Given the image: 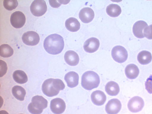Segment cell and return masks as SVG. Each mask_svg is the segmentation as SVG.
Returning <instances> with one entry per match:
<instances>
[{
    "instance_id": "cell-1",
    "label": "cell",
    "mask_w": 152,
    "mask_h": 114,
    "mask_svg": "<svg viewBox=\"0 0 152 114\" xmlns=\"http://www.w3.org/2000/svg\"><path fill=\"white\" fill-rule=\"evenodd\" d=\"M43 46L46 51L52 55L61 53L64 49V42L63 38L57 34H53L47 37L44 42Z\"/></svg>"
},
{
    "instance_id": "cell-2",
    "label": "cell",
    "mask_w": 152,
    "mask_h": 114,
    "mask_svg": "<svg viewBox=\"0 0 152 114\" xmlns=\"http://www.w3.org/2000/svg\"><path fill=\"white\" fill-rule=\"evenodd\" d=\"M65 87V85L61 80L50 78L43 83L42 90L46 96L51 97L57 95L59 91L63 90Z\"/></svg>"
},
{
    "instance_id": "cell-3",
    "label": "cell",
    "mask_w": 152,
    "mask_h": 114,
    "mask_svg": "<svg viewBox=\"0 0 152 114\" xmlns=\"http://www.w3.org/2000/svg\"><path fill=\"white\" fill-rule=\"evenodd\" d=\"M100 82L99 76L93 71H86L82 76L81 86L83 88L87 90H91L97 88Z\"/></svg>"
},
{
    "instance_id": "cell-4",
    "label": "cell",
    "mask_w": 152,
    "mask_h": 114,
    "mask_svg": "<svg viewBox=\"0 0 152 114\" xmlns=\"http://www.w3.org/2000/svg\"><path fill=\"white\" fill-rule=\"evenodd\" d=\"M48 101L42 96L36 95L32 98L31 102L28 105V109L32 114H40L47 107Z\"/></svg>"
},
{
    "instance_id": "cell-5",
    "label": "cell",
    "mask_w": 152,
    "mask_h": 114,
    "mask_svg": "<svg viewBox=\"0 0 152 114\" xmlns=\"http://www.w3.org/2000/svg\"><path fill=\"white\" fill-rule=\"evenodd\" d=\"M111 56L115 61L121 63L126 61L128 54L126 50L124 47L120 45H117L112 48Z\"/></svg>"
},
{
    "instance_id": "cell-6",
    "label": "cell",
    "mask_w": 152,
    "mask_h": 114,
    "mask_svg": "<svg viewBox=\"0 0 152 114\" xmlns=\"http://www.w3.org/2000/svg\"><path fill=\"white\" fill-rule=\"evenodd\" d=\"M30 10L34 16L39 17L44 14L47 10V6L43 0H35L31 4Z\"/></svg>"
},
{
    "instance_id": "cell-7",
    "label": "cell",
    "mask_w": 152,
    "mask_h": 114,
    "mask_svg": "<svg viewBox=\"0 0 152 114\" xmlns=\"http://www.w3.org/2000/svg\"><path fill=\"white\" fill-rule=\"evenodd\" d=\"M26 17L24 14L19 11H15L11 15L10 22L14 27L19 28L22 27L26 22Z\"/></svg>"
},
{
    "instance_id": "cell-8",
    "label": "cell",
    "mask_w": 152,
    "mask_h": 114,
    "mask_svg": "<svg viewBox=\"0 0 152 114\" xmlns=\"http://www.w3.org/2000/svg\"><path fill=\"white\" fill-rule=\"evenodd\" d=\"M23 42L29 46H34L38 44L40 38L39 35L36 32L28 31L24 33L22 37Z\"/></svg>"
},
{
    "instance_id": "cell-9",
    "label": "cell",
    "mask_w": 152,
    "mask_h": 114,
    "mask_svg": "<svg viewBox=\"0 0 152 114\" xmlns=\"http://www.w3.org/2000/svg\"><path fill=\"white\" fill-rule=\"evenodd\" d=\"M144 105V102L142 98L139 96H135L129 101L128 107L131 112L137 113L142 110Z\"/></svg>"
},
{
    "instance_id": "cell-10",
    "label": "cell",
    "mask_w": 152,
    "mask_h": 114,
    "mask_svg": "<svg viewBox=\"0 0 152 114\" xmlns=\"http://www.w3.org/2000/svg\"><path fill=\"white\" fill-rule=\"evenodd\" d=\"M50 107L51 111L54 114H61L65 109L66 104L62 99L57 98L51 101Z\"/></svg>"
},
{
    "instance_id": "cell-11",
    "label": "cell",
    "mask_w": 152,
    "mask_h": 114,
    "mask_svg": "<svg viewBox=\"0 0 152 114\" xmlns=\"http://www.w3.org/2000/svg\"><path fill=\"white\" fill-rule=\"evenodd\" d=\"M121 104L117 99H113L108 102L105 106V110L108 114H117L120 110Z\"/></svg>"
},
{
    "instance_id": "cell-12",
    "label": "cell",
    "mask_w": 152,
    "mask_h": 114,
    "mask_svg": "<svg viewBox=\"0 0 152 114\" xmlns=\"http://www.w3.org/2000/svg\"><path fill=\"white\" fill-rule=\"evenodd\" d=\"M99 45L100 42L99 39L95 37H92L86 41L83 47L86 52L91 53L98 50Z\"/></svg>"
},
{
    "instance_id": "cell-13",
    "label": "cell",
    "mask_w": 152,
    "mask_h": 114,
    "mask_svg": "<svg viewBox=\"0 0 152 114\" xmlns=\"http://www.w3.org/2000/svg\"><path fill=\"white\" fill-rule=\"evenodd\" d=\"M94 13L93 10L88 7L82 8L80 11L79 17L83 23H88L91 21L94 18Z\"/></svg>"
},
{
    "instance_id": "cell-14",
    "label": "cell",
    "mask_w": 152,
    "mask_h": 114,
    "mask_svg": "<svg viewBox=\"0 0 152 114\" xmlns=\"http://www.w3.org/2000/svg\"><path fill=\"white\" fill-rule=\"evenodd\" d=\"M148 25L147 23L143 20H139L136 22L133 27V32L134 35L138 38L144 37L143 31Z\"/></svg>"
},
{
    "instance_id": "cell-15",
    "label": "cell",
    "mask_w": 152,
    "mask_h": 114,
    "mask_svg": "<svg viewBox=\"0 0 152 114\" xmlns=\"http://www.w3.org/2000/svg\"><path fill=\"white\" fill-rule=\"evenodd\" d=\"M91 96L92 102L97 106L103 105L106 99V96L104 93L100 90H97L93 91Z\"/></svg>"
},
{
    "instance_id": "cell-16",
    "label": "cell",
    "mask_w": 152,
    "mask_h": 114,
    "mask_svg": "<svg viewBox=\"0 0 152 114\" xmlns=\"http://www.w3.org/2000/svg\"><path fill=\"white\" fill-rule=\"evenodd\" d=\"M79 78V75L77 73L71 71L65 75L64 79L68 86L70 88H73L78 85Z\"/></svg>"
},
{
    "instance_id": "cell-17",
    "label": "cell",
    "mask_w": 152,
    "mask_h": 114,
    "mask_svg": "<svg viewBox=\"0 0 152 114\" xmlns=\"http://www.w3.org/2000/svg\"><path fill=\"white\" fill-rule=\"evenodd\" d=\"M64 59L67 64L72 66L77 65L79 61L78 55L75 51L71 50L67 51L65 53Z\"/></svg>"
},
{
    "instance_id": "cell-18",
    "label": "cell",
    "mask_w": 152,
    "mask_h": 114,
    "mask_svg": "<svg viewBox=\"0 0 152 114\" xmlns=\"http://www.w3.org/2000/svg\"><path fill=\"white\" fill-rule=\"evenodd\" d=\"M125 72L128 78L133 79L137 77L138 75L139 70L138 67L135 64H130L128 65L126 67Z\"/></svg>"
},
{
    "instance_id": "cell-19",
    "label": "cell",
    "mask_w": 152,
    "mask_h": 114,
    "mask_svg": "<svg viewBox=\"0 0 152 114\" xmlns=\"http://www.w3.org/2000/svg\"><path fill=\"white\" fill-rule=\"evenodd\" d=\"M65 26L66 28L69 31L75 32L79 30L80 25L76 18L71 17L66 20Z\"/></svg>"
},
{
    "instance_id": "cell-20",
    "label": "cell",
    "mask_w": 152,
    "mask_h": 114,
    "mask_svg": "<svg viewBox=\"0 0 152 114\" xmlns=\"http://www.w3.org/2000/svg\"><path fill=\"white\" fill-rule=\"evenodd\" d=\"M105 89L106 93L111 96L117 95L120 91L118 85L113 81H110L107 83L105 86Z\"/></svg>"
},
{
    "instance_id": "cell-21",
    "label": "cell",
    "mask_w": 152,
    "mask_h": 114,
    "mask_svg": "<svg viewBox=\"0 0 152 114\" xmlns=\"http://www.w3.org/2000/svg\"><path fill=\"white\" fill-rule=\"evenodd\" d=\"M137 59L140 64L146 65L151 61L152 56L151 53L149 52L146 50H143L138 54Z\"/></svg>"
},
{
    "instance_id": "cell-22",
    "label": "cell",
    "mask_w": 152,
    "mask_h": 114,
    "mask_svg": "<svg viewBox=\"0 0 152 114\" xmlns=\"http://www.w3.org/2000/svg\"><path fill=\"white\" fill-rule=\"evenodd\" d=\"M106 12L110 17H116L118 16L121 12L120 6L116 4H111L106 7Z\"/></svg>"
},
{
    "instance_id": "cell-23",
    "label": "cell",
    "mask_w": 152,
    "mask_h": 114,
    "mask_svg": "<svg viewBox=\"0 0 152 114\" xmlns=\"http://www.w3.org/2000/svg\"><path fill=\"white\" fill-rule=\"evenodd\" d=\"M14 81L17 83L22 84L28 81V77L25 73L21 70H17L14 71L12 75Z\"/></svg>"
},
{
    "instance_id": "cell-24",
    "label": "cell",
    "mask_w": 152,
    "mask_h": 114,
    "mask_svg": "<svg viewBox=\"0 0 152 114\" xmlns=\"http://www.w3.org/2000/svg\"><path fill=\"white\" fill-rule=\"evenodd\" d=\"M12 91L16 99L20 101L24 100L26 91L23 88L19 86H15L12 88Z\"/></svg>"
},
{
    "instance_id": "cell-25",
    "label": "cell",
    "mask_w": 152,
    "mask_h": 114,
    "mask_svg": "<svg viewBox=\"0 0 152 114\" xmlns=\"http://www.w3.org/2000/svg\"><path fill=\"white\" fill-rule=\"evenodd\" d=\"M13 50L8 45L3 44L0 46V56L4 58L9 57L13 54Z\"/></svg>"
},
{
    "instance_id": "cell-26",
    "label": "cell",
    "mask_w": 152,
    "mask_h": 114,
    "mask_svg": "<svg viewBox=\"0 0 152 114\" xmlns=\"http://www.w3.org/2000/svg\"><path fill=\"white\" fill-rule=\"evenodd\" d=\"M3 4L6 10L11 11L16 8L18 3L16 0H4Z\"/></svg>"
},
{
    "instance_id": "cell-27",
    "label": "cell",
    "mask_w": 152,
    "mask_h": 114,
    "mask_svg": "<svg viewBox=\"0 0 152 114\" xmlns=\"http://www.w3.org/2000/svg\"><path fill=\"white\" fill-rule=\"evenodd\" d=\"M143 34L148 39H152V24L146 27L143 31Z\"/></svg>"
},
{
    "instance_id": "cell-28",
    "label": "cell",
    "mask_w": 152,
    "mask_h": 114,
    "mask_svg": "<svg viewBox=\"0 0 152 114\" xmlns=\"http://www.w3.org/2000/svg\"><path fill=\"white\" fill-rule=\"evenodd\" d=\"M145 89L148 93L152 94V75L146 80L145 83Z\"/></svg>"
},
{
    "instance_id": "cell-29",
    "label": "cell",
    "mask_w": 152,
    "mask_h": 114,
    "mask_svg": "<svg viewBox=\"0 0 152 114\" xmlns=\"http://www.w3.org/2000/svg\"><path fill=\"white\" fill-rule=\"evenodd\" d=\"M49 0V1L50 5L53 7L57 8L60 7L61 4H60V1L58 0Z\"/></svg>"
},
{
    "instance_id": "cell-30",
    "label": "cell",
    "mask_w": 152,
    "mask_h": 114,
    "mask_svg": "<svg viewBox=\"0 0 152 114\" xmlns=\"http://www.w3.org/2000/svg\"><path fill=\"white\" fill-rule=\"evenodd\" d=\"M0 114H9L6 111L4 110H1L0 111Z\"/></svg>"
},
{
    "instance_id": "cell-31",
    "label": "cell",
    "mask_w": 152,
    "mask_h": 114,
    "mask_svg": "<svg viewBox=\"0 0 152 114\" xmlns=\"http://www.w3.org/2000/svg\"></svg>"
}]
</instances>
